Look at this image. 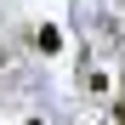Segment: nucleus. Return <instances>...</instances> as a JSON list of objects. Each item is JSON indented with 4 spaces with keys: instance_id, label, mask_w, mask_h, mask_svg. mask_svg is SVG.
<instances>
[{
    "instance_id": "nucleus-1",
    "label": "nucleus",
    "mask_w": 125,
    "mask_h": 125,
    "mask_svg": "<svg viewBox=\"0 0 125 125\" xmlns=\"http://www.w3.org/2000/svg\"><path fill=\"white\" fill-rule=\"evenodd\" d=\"M34 46H40V51H46V57H51V51H57V46H62V34H57V29H51V23H46V29H40V34H34Z\"/></svg>"
},
{
    "instance_id": "nucleus-3",
    "label": "nucleus",
    "mask_w": 125,
    "mask_h": 125,
    "mask_svg": "<svg viewBox=\"0 0 125 125\" xmlns=\"http://www.w3.org/2000/svg\"><path fill=\"white\" fill-rule=\"evenodd\" d=\"M29 125H40V119H29Z\"/></svg>"
},
{
    "instance_id": "nucleus-2",
    "label": "nucleus",
    "mask_w": 125,
    "mask_h": 125,
    "mask_svg": "<svg viewBox=\"0 0 125 125\" xmlns=\"http://www.w3.org/2000/svg\"><path fill=\"white\" fill-rule=\"evenodd\" d=\"M114 125H125V114H114Z\"/></svg>"
}]
</instances>
